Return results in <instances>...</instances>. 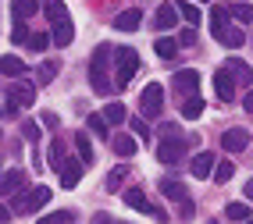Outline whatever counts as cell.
Wrapping results in <instances>:
<instances>
[{
	"label": "cell",
	"mask_w": 253,
	"mask_h": 224,
	"mask_svg": "<svg viewBox=\"0 0 253 224\" xmlns=\"http://www.w3.org/2000/svg\"><path fill=\"white\" fill-rule=\"evenodd\" d=\"M221 146H225L228 153L246 149V146H250V132H246V128H228V132L221 135Z\"/></svg>",
	"instance_id": "8fae6325"
},
{
	"label": "cell",
	"mask_w": 253,
	"mask_h": 224,
	"mask_svg": "<svg viewBox=\"0 0 253 224\" xmlns=\"http://www.w3.org/2000/svg\"><path fill=\"white\" fill-rule=\"evenodd\" d=\"M46 203H50V188H46V185H36V188H29V192H25V199L11 203L7 210H14V214H32V210H40V206H46Z\"/></svg>",
	"instance_id": "8992f818"
},
{
	"label": "cell",
	"mask_w": 253,
	"mask_h": 224,
	"mask_svg": "<svg viewBox=\"0 0 253 224\" xmlns=\"http://www.w3.org/2000/svg\"><path fill=\"white\" fill-rule=\"evenodd\" d=\"M40 224H72V214L68 210H57V214H46Z\"/></svg>",
	"instance_id": "8d00e7d4"
},
{
	"label": "cell",
	"mask_w": 253,
	"mask_h": 224,
	"mask_svg": "<svg viewBox=\"0 0 253 224\" xmlns=\"http://www.w3.org/2000/svg\"><path fill=\"white\" fill-rule=\"evenodd\" d=\"M178 214H182L185 221H189V217L196 214V206H193V199H182V210H178Z\"/></svg>",
	"instance_id": "f35d334b"
},
{
	"label": "cell",
	"mask_w": 253,
	"mask_h": 224,
	"mask_svg": "<svg viewBox=\"0 0 253 224\" xmlns=\"http://www.w3.org/2000/svg\"><path fill=\"white\" fill-rule=\"evenodd\" d=\"M72 143H75V149H79V160L89 167V164H93V143H89V135H86V132H79Z\"/></svg>",
	"instance_id": "ac0fdd59"
},
{
	"label": "cell",
	"mask_w": 253,
	"mask_h": 224,
	"mask_svg": "<svg viewBox=\"0 0 253 224\" xmlns=\"http://www.w3.org/2000/svg\"><path fill=\"white\" fill-rule=\"evenodd\" d=\"M175 11H178V14H182V18L189 22V25H196V22H200V7L193 4V0H178V4H175Z\"/></svg>",
	"instance_id": "d4e9b609"
},
{
	"label": "cell",
	"mask_w": 253,
	"mask_h": 224,
	"mask_svg": "<svg viewBox=\"0 0 253 224\" xmlns=\"http://www.w3.org/2000/svg\"><path fill=\"white\" fill-rule=\"evenodd\" d=\"M211 224H214V221H211Z\"/></svg>",
	"instance_id": "c3c4849f"
},
{
	"label": "cell",
	"mask_w": 253,
	"mask_h": 224,
	"mask_svg": "<svg viewBox=\"0 0 253 224\" xmlns=\"http://www.w3.org/2000/svg\"><path fill=\"white\" fill-rule=\"evenodd\" d=\"M25 43H29V50H36V54H40V50H46V46H50V36H46V32H32Z\"/></svg>",
	"instance_id": "d590c367"
},
{
	"label": "cell",
	"mask_w": 253,
	"mask_h": 224,
	"mask_svg": "<svg viewBox=\"0 0 253 224\" xmlns=\"http://www.w3.org/2000/svg\"><path fill=\"white\" fill-rule=\"evenodd\" d=\"M250 224H253V217H250Z\"/></svg>",
	"instance_id": "7dc6e473"
},
{
	"label": "cell",
	"mask_w": 253,
	"mask_h": 224,
	"mask_svg": "<svg viewBox=\"0 0 253 224\" xmlns=\"http://www.w3.org/2000/svg\"><path fill=\"white\" fill-rule=\"evenodd\" d=\"M214 93H217V100H221V103H232V100H235V82H232V72H228V68H221V72L214 75Z\"/></svg>",
	"instance_id": "30bf717a"
},
{
	"label": "cell",
	"mask_w": 253,
	"mask_h": 224,
	"mask_svg": "<svg viewBox=\"0 0 253 224\" xmlns=\"http://www.w3.org/2000/svg\"><path fill=\"white\" fill-rule=\"evenodd\" d=\"M193 4H207V0H193Z\"/></svg>",
	"instance_id": "bcb514c9"
},
{
	"label": "cell",
	"mask_w": 253,
	"mask_h": 224,
	"mask_svg": "<svg viewBox=\"0 0 253 224\" xmlns=\"http://www.w3.org/2000/svg\"><path fill=\"white\" fill-rule=\"evenodd\" d=\"M161 192H164L168 199H178V203L189 196V192H185V185H178V182H171V178H164V182H161Z\"/></svg>",
	"instance_id": "484cf974"
},
{
	"label": "cell",
	"mask_w": 253,
	"mask_h": 224,
	"mask_svg": "<svg viewBox=\"0 0 253 224\" xmlns=\"http://www.w3.org/2000/svg\"><path fill=\"white\" fill-rule=\"evenodd\" d=\"M32 100H36V82H14L7 89V100H4V111L14 114L18 107H32Z\"/></svg>",
	"instance_id": "277c9868"
},
{
	"label": "cell",
	"mask_w": 253,
	"mask_h": 224,
	"mask_svg": "<svg viewBox=\"0 0 253 224\" xmlns=\"http://www.w3.org/2000/svg\"><path fill=\"white\" fill-rule=\"evenodd\" d=\"M154 50H157V57H164V61H171L175 54H178V39H154Z\"/></svg>",
	"instance_id": "603a6c76"
},
{
	"label": "cell",
	"mask_w": 253,
	"mask_h": 224,
	"mask_svg": "<svg viewBox=\"0 0 253 224\" xmlns=\"http://www.w3.org/2000/svg\"><path fill=\"white\" fill-rule=\"evenodd\" d=\"M161 107H164V85L161 82H150L143 89V96H139V111H143V117H157Z\"/></svg>",
	"instance_id": "52a82bcc"
},
{
	"label": "cell",
	"mask_w": 253,
	"mask_h": 224,
	"mask_svg": "<svg viewBox=\"0 0 253 224\" xmlns=\"http://www.w3.org/2000/svg\"><path fill=\"white\" fill-rule=\"evenodd\" d=\"M46 160H50V167L61 171V164H64V143H61V139L50 143V157H46Z\"/></svg>",
	"instance_id": "1f68e13d"
},
{
	"label": "cell",
	"mask_w": 253,
	"mask_h": 224,
	"mask_svg": "<svg viewBox=\"0 0 253 224\" xmlns=\"http://www.w3.org/2000/svg\"><path fill=\"white\" fill-rule=\"evenodd\" d=\"M0 117H7V111H4V103H0Z\"/></svg>",
	"instance_id": "f6af8a7d"
},
{
	"label": "cell",
	"mask_w": 253,
	"mask_h": 224,
	"mask_svg": "<svg viewBox=\"0 0 253 224\" xmlns=\"http://www.w3.org/2000/svg\"><path fill=\"white\" fill-rule=\"evenodd\" d=\"M104 121H107V125H122V121H125V107H122V103H107Z\"/></svg>",
	"instance_id": "f1b7e54d"
},
{
	"label": "cell",
	"mask_w": 253,
	"mask_h": 224,
	"mask_svg": "<svg viewBox=\"0 0 253 224\" xmlns=\"http://www.w3.org/2000/svg\"><path fill=\"white\" fill-rule=\"evenodd\" d=\"M22 185H25V175H22V171H11V175L0 182V188H4V192H18Z\"/></svg>",
	"instance_id": "f546056e"
},
{
	"label": "cell",
	"mask_w": 253,
	"mask_h": 224,
	"mask_svg": "<svg viewBox=\"0 0 253 224\" xmlns=\"http://www.w3.org/2000/svg\"><path fill=\"white\" fill-rule=\"evenodd\" d=\"M111 61H114V46H107V43H100L93 50V57H89V85H93V93H100V96L114 93V82L107 78V64Z\"/></svg>",
	"instance_id": "6da1fadb"
},
{
	"label": "cell",
	"mask_w": 253,
	"mask_h": 224,
	"mask_svg": "<svg viewBox=\"0 0 253 224\" xmlns=\"http://www.w3.org/2000/svg\"><path fill=\"white\" fill-rule=\"evenodd\" d=\"M228 72H232V75H239V82H243V85H250V82H253V72H250L243 61H235V57L228 61Z\"/></svg>",
	"instance_id": "83f0119b"
},
{
	"label": "cell",
	"mask_w": 253,
	"mask_h": 224,
	"mask_svg": "<svg viewBox=\"0 0 253 224\" xmlns=\"http://www.w3.org/2000/svg\"><path fill=\"white\" fill-rule=\"evenodd\" d=\"M43 125H46V128H57L61 121H57V114H43Z\"/></svg>",
	"instance_id": "60d3db41"
},
{
	"label": "cell",
	"mask_w": 253,
	"mask_h": 224,
	"mask_svg": "<svg viewBox=\"0 0 253 224\" xmlns=\"http://www.w3.org/2000/svg\"><path fill=\"white\" fill-rule=\"evenodd\" d=\"M82 167H86L82 160H64V164H61V185H64V188H75V185L82 182Z\"/></svg>",
	"instance_id": "7c38bea8"
},
{
	"label": "cell",
	"mask_w": 253,
	"mask_h": 224,
	"mask_svg": "<svg viewBox=\"0 0 253 224\" xmlns=\"http://www.w3.org/2000/svg\"><path fill=\"white\" fill-rule=\"evenodd\" d=\"M40 7H43V0H14V18L25 22V18H32Z\"/></svg>",
	"instance_id": "d6986e66"
},
{
	"label": "cell",
	"mask_w": 253,
	"mask_h": 224,
	"mask_svg": "<svg viewBox=\"0 0 253 224\" xmlns=\"http://www.w3.org/2000/svg\"><path fill=\"white\" fill-rule=\"evenodd\" d=\"M225 217H228V221H250L253 210H250V203H228V206H225Z\"/></svg>",
	"instance_id": "cb8c5ba5"
},
{
	"label": "cell",
	"mask_w": 253,
	"mask_h": 224,
	"mask_svg": "<svg viewBox=\"0 0 253 224\" xmlns=\"http://www.w3.org/2000/svg\"><path fill=\"white\" fill-rule=\"evenodd\" d=\"M214 167H217V171H214V182H217V185H225V182L235 175V164H232V160H221V164H214Z\"/></svg>",
	"instance_id": "4dcf8cb0"
},
{
	"label": "cell",
	"mask_w": 253,
	"mask_h": 224,
	"mask_svg": "<svg viewBox=\"0 0 253 224\" xmlns=\"http://www.w3.org/2000/svg\"><path fill=\"white\" fill-rule=\"evenodd\" d=\"M196 85H200V72H196V68H185V72L175 75V89H178L182 100L185 96H196Z\"/></svg>",
	"instance_id": "9c48e42d"
},
{
	"label": "cell",
	"mask_w": 253,
	"mask_h": 224,
	"mask_svg": "<svg viewBox=\"0 0 253 224\" xmlns=\"http://www.w3.org/2000/svg\"><path fill=\"white\" fill-rule=\"evenodd\" d=\"M185 143H189V139H175V135H171V139H164V143H157V160L168 164V167L178 164L185 157Z\"/></svg>",
	"instance_id": "ba28073f"
},
{
	"label": "cell",
	"mask_w": 253,
	"mask_h": 224,
	"mask_svg": "<svg viewBox=\"0 0 253 224\" xmlns=\"http://www.w3.org/2000/svg\"><path fill=\"white\" fill-rule=\"evenodd\" d=\"M111 146H114V153H118L122 160H125V157H136V139H128V135H114Z\"/></svg>",
	"instance_id": "ffe728a7"
},
{
	"label": "cell",
	"mask_w": 253,
	"mask_h": 224,
	"mask_svg": "<svg viewBox=\"0 0 253 224\" xmlns=\"http://www.w3.org/2000/svg\"><path fill=\"white\" fill-rule=\"evenodd\" d=\"M189 167H193V175H196V178H211V167H214V153H196Z\"/></svg>",
	"instance_id": "2e32d148"
},
{
	"label": "cell",
	"mask_w": 253,
	"mask_h": 224,
	"mask_svg": "<svg viewBox=\"0 0 253 224\" xmlns=\"http://www.w3.org/2000/svg\"><path fill=\"white\" fill-rule=\"evenodd\" d=\"M211 32H214V39L221 46H228V50H239L243 46V29L232 25V14L225 7H214L211 11Z\"/></svg>",
	"instance_id": "7a4b0ae2"
},
{
	"label": "cell",
	"mask_w": 253,
	"mask_h": 224,
	"mask_svg": "<svg viewBox=\"0 0 253 224\" xmlns=\"http://www.w3.org/2000/svg\"><path fill=\"white\" fill-rule=\"evenodd\" d=\"M93 224H111V217H107V214H96V217H93Z\"/></svg>",
	"instance_id": "7bdbcfd3"
},
{
	"label": "cell",
	"mask_w": 253,
	"mask_h": 224,
	"mask_svg": "<svg viewBox=\"0 0 253 224\" xmlns=\"http://www.w3.org/2000/svg\"><path fill=\"white\" fill-rule=\"evenodd\" d=\"M132 132H136V135H143V139H146V125L139 121V117H132Z\"/></svg>",
	"instance_id": "ab89813d"
},
{
	"label": "cell",
	"mask_w": 253,
	"mask_h": 224,
	"mask_svg": "<svg viewBox=\"0 0 253 224\" xmlns=\"http://www.w3.org/2000/svg\"><path fill=\"white\" fill-rule=\"evenodd\" d=\"M43 14L50 25H64L68 22V7H64V0H43Z\"/></svg>",
	"instance_id": "5bb4252c"
},
{
	"label": "cell",
	"mask_w": 253,
	"mask_h": 224,
	"mask_svg": "<svg viewBox=\"0 0 253 224\" xmlns=\"http://www.w3.org/2000/svg\"><path fill=\"white\" fill-rule=\"evenodd\" d=\"M72 39H75V29H72V22H64V25H57V29H54V43H57V46H68Z\"/></svg>",
	"instance_id": "4316f807"
},
{
	"label": "cell",
	"mask_w": 253,
	"mask_h": 224,
	"mask_svg": "<svg viewBox=\"0 0 253 224\" xmlns=\"http://www.w3.org/2000/svg\"><path fill=\"white\" fill-rule=\"evenodd\" d=\"M243 107H246V111H253V93H246V96H243Z\"/></svg>",
	"instance_id": "ee69618b"
},
{
	"label": "cell",
	"mask_w": 253,
	"mask_h": 224,
	"mask_svg": "<svg viewBox=\"0 0 253 224\" xmlns=\"http://www.w3.org/2000/svg\"><path fill=\"white\" fill-rule=\"evenodd\" d=\"M0 75L22 78V75H25V61H22V57H0Z\"/></svg>",
	"instance_id": "e0dca14e"
},
{
	"label": "cell",
	"mask_w": 253,
	"mask_h": 224,
	"mask_svg": "<svg viewBox=\"0 0 253 224\" xmlns=\"http://www.w3.org/2000/svg\"><path fill=\"white\" fill-rule=\"evenodd\" d=\"M125 175H128V167H114L111 175H107V188H111V192H118V188H122Z\"/></svg>",
	"instance_id": "e575fe53"
},
{
	"label": "cell",
	"mask_w": 253,
	"mask_h": 224,
	"mask_svg": "<svg viewBox=\"0 0 253 224\" xmlns=\"http://www.w3.org/2000/svg\"><path fill=\"white\" fill-rule=\"evenodd\" d=\"M122 199H125V206H132V210H139V214H150V217H157L161 224L168 221V214L161 210V206H154V203L146 199V192H143V188H125V192H122Z\"/></svg>",
	"instance_id": "5b68a950"
},
{
	"label": "cell",
	"mask_w": 253,
	"mask_h": 224,
	"mask_svg": "<svg viewBox=\"0 0 253 224\" xmlns=\"http://www.w3.org/2000/svg\"><path fill=\"white\" fill-rule=\"evenodd\" d=\"M200 114H204V100H200V96L182 100V117H185V121H196Z\"/></svg>",
	"instance_id": "44dd1931"
},
{
	"label": "cell",
	"mask_w": 253,
	"mask_h": 224,
	"mask_svg": "<svg viewBox=\"0 0 253 224\" xmlns=\"http://www.w3.org/2000/svg\"><path fill=\"white\" fill-rule=\"evenodd\" d=\"M29 39V29L22 25V22H14V29H11V43H25Z\"/></svg>",
	"instance_id": "74e56055"
},
{
	"label": "cell",
	"mask_w": 253,
	"mask_h": 224,
	"mask_svg": "<svg viewBox=\"0 0 253 224\" xmlns=\"http://www.w3.org/2000/svg\"><path fill=\"white\" fill-rule=\"evenodd\" d=\"M114 64H118V72H114V89H128V82L136 78L139 72V54L132 46H118L114 50Z\"/></svg>",
	"instance_id": "3957f363"
},
{
	"label": "cell",
	"mask_w": 253,
	"mask_h": 224,
	"mask_svg": "<svg viewBox=\"0 0 253 224\" xmlns=\"http://www.w3.org/2000/svg\"><path fill=\"white\" fill-rule=\"evenodd\" d=\"M139 22H143V11H139V7H128V11H122V14L114 18V29H118V32H136Z\"/></svg>",
	"instance_id": "4fadbf2b"
},
{
	"label": "cell",
	"mask_w": 253,
	"mask_h": 224,
	"mask_svg": "<svg viewBox=\"0 0 253 224\" xmlns=\"http://www.w3.org/2000/svg\"><path fill=\"white\" fill-rule=\"evenodd\" d=\"M86 125H89V132L100 135V139H107V121H104L100 114H89V117H86Z\"/></svg>",
	"instance_id": "836d02e7"
},
{
	"label": "cell",
	"mask_w": 253,
	"mask_h": 224,
	"mask_svg": "<svg viewBox=\"0 0 253 224\" xmlns=\"http://www.w3.org/2000/svg\"><path fill=\"white\" fill-rule=\"evenodd\" d=\"M57 72H61V64H57V61H46V64H40V68H36V82H40V85L54 82V78H57Z\"/></svg>",
	"instance_id": "7402d4cb"
},
{
	"label": "cell",
	"mask_w": 253,
	"mask_h": 224,
	"mask_svg": "<svg viewBox=\"0 0 253 224\" xmlns=\"http://www.w3.org/2000/svg\"><path fill=\"white\" fill-rule=\"evenodd\" d=\"M228 14H232L235 22H253V4H232Z\"/></svg>",
	"instance_id": "d6a6232c"
},
{
	"label": "cell",
	"mask_w": 253,
	"mask_h": 224,
	"mask_svg": "<svg viewBox=\"0 0 253 224\" xmlns=\"http://www.w3.org/2000/svg\"><path fill=\"white\" fill-rule=\"evenodd\" d=\"M154 22H157V29H175V22H178L175 4H161V7H157V14H154Z\"/></svg>",
	"instance_id": "9a60e30c"
},
{
	"label": "cell",
	"mask_w": 253,
	"mask_h": 224,
	"mask_svg": "<svg viewBox=\"0 0 253 224\" xmlns=\"http://www.w3.org/2000/svg\"><path fill=\"white\" fill-rule=\"evenodd\" d=\"M7 221H11V210H7L4 203H0V224H7Z\"/></svg>",
	"instance_id": "b9f144b4"
}]
</instances>
